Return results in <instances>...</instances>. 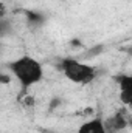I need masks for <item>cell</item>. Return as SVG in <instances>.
I'll return each mask as SVG.
<instances>
[{
  "instance_id": "cell-5",
  "label": "cell",
  "mask_w": 132,
  "mask_h": 133,
  "mask_svg": "<svg viewBox=\"0 0 132 133\" xmlns=\"http://www.w3.org/2000/svg\"><path fill=\"white\" fill-rule=\"evenodd\" d=\"M3 9H5V5H3V2L0 0V11H3Z\"/></svg>"
},
{
  "instance_id": "cell-2",
  "label": "cell",
  "mask_w": 132,
  "mask_h": 133,
  "mask_svg": "<svg viewBox=\"0 0 132 133\" xmlns=\"http://www.w3.org/2000/svg\"><path fill=\"white\" fill-rule=\"evenodd\" d=\"M62 73L70 82H75V84H81V85H86V84H90L95 76H97V71L95 68L87 64H82L76 59H65L62 62Z\"/></svg>"
},
{
  "instance_id": "cell-1",
  "label": "cell",
  "mask_w": 132,
  "mask_h": 133,
  "mask_svg": "<svg viewBox=\"0 0 132 133\" xmlns=\"http://www.w3.org/2000/svg\"><path fill=\"white\" fill-rule=\"evenodd\" d=\"M9 70L14 74V77L19 81V84L22 85L23 90L39 84L44 76L42 65L34 57H30V56H22V57L16 59L14 62H11Z\"/></svg>"
},
{
  "instance_id": "cell-4",
  "label": "cell",
  "mask_w": 132,
  "mask_h": 133,
  "mask_svg": "<svg viewBox=\"0 0 132 133\" xmlns=\"http://www.w3.org/2000/svg\"><path fill=\"white\" fill-rule=\"evenodd\" d=\"M76 133H107L106 132V127H104V122L103 119L95 118V119H90L87 122H84Z\"/></svg>"
},
{
  "instance_id": "cell-3",
  "label": "cell",
  "mask_w": 132,
  "mask_h": 133,
  "mask_svg": "<svg viewBox=\"0 0 132 133\" xmlns=\"http://www.w3.org/2000/svg\"><path fill=\"white\" fill-rule=\"evenodd\" d=\"M118 84H120V90H121L120 91V99L126 105H129L132 99V79L129 76H120Z\"/></svg>"
}]
</instances>
